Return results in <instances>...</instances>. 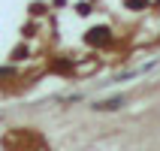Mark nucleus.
<instances>
[{"label": "nucleus", "instance_id": "nucleus-1", "mask_svg": "<svg viewBox=\"0 0 160 151\" xmlns=\"http://www.w3.org/2000/svg\"><path fill=\"white\" fill-rule=\"evenodd\" d=\"M118 106H124V100H109V103H97V109H118Z\"/></svg>", "mask_w": 160, "mask_h": 151}]
</instances>
